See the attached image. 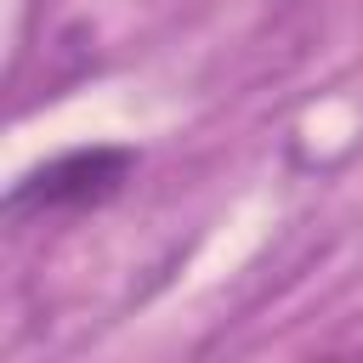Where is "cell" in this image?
Here are the masks:
<instances>
[{
    "label": "cell",
    "mask_w": 363,
    "mask_h": 363,
    "mask_svg": "<svg viewBox=\"0 0 363 363\" xmlns=\"http://www.w3.org/2000/svg\"><path fill=\"white\" fill-rule=\"evenodd\" d=\"M130 176V153L125 147H79V153H62L40 170H28L6 210L11 216H28V210H85V204H102L108 193H119V182Z\"/></svg>",
    "instance_id": "1"
}]
</instances>
